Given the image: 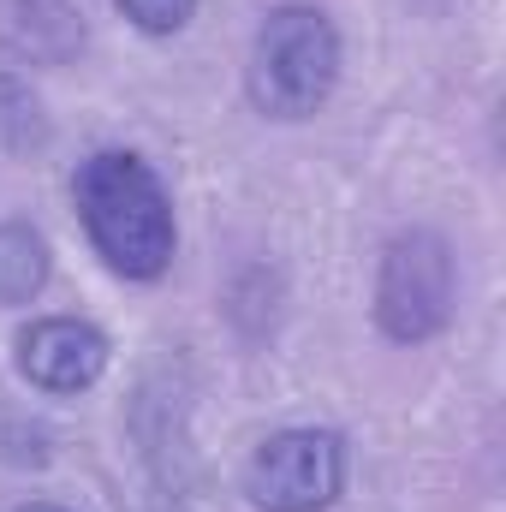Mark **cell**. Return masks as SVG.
Masks as SVG:
<instances>
[{
    "label": "cell",
    "instance_id": "1",
    "mask_svg": "<svg viewBox=\"0 0 506 512\" xmlns=\"http://www.w3.org/2000/svg\"><path fill=\"white\" fill-rule=\"evenodd\" d=\"M72 197H78V221L90 233L96 256L126 274V280H161L173 268L179 251V221H173V197L161 185V173L131 155V149H96L78 179H72Z\"/></svg>",
    "mask_w": 506,
    "mask_h": 512
},
{
    "label": "cell",
    "instance_id": "2",
    "mask_svg": "<svg viewBox=\"0 0 506 512\" xmlns=\"http://www.w3.org/2000/svg\"><path fill=\"white\" fill-rule=\"evenodd\" d=\"M340 66H346V48H340L334 18L322 6L286 0V6H274L256 24L251 60H245L251 108L262 120L298 126V120H310V114L328 108V96L340 84Z\"/></svg>",
    "mask_w": 506,
    "mask_h": 512
},
{
    "label": "cell",
    "instance_id": "3",
    "mask_svg": "<svg viewBox=\"0 0 506 512\" xmlns=\"http://www.w3.org/2000/svg\"><path fill=\"white\" fill-rule=\"evenodd\" d=\"M459 268L435 227H399L376 262V328L393 346H423L453 322Z\"/></svg>",
    "mask_w": 506,
    "mask_h": 512
},
{
    "label": "cell",
    "instance_id": "4",
    "mask_svg": "<svg viewBox=\"0 0 506 512\" xmlns=\"http://www.w3.org/2000/svg\"><path fill=\"white\" fill-rule=\"evenodd\" d=\"M346 435L334 429H280L245 465V495L262 512H328L346 495Z\"/></svg>",
    "mask_w": 506,
    "mask_h": 512
},
{
    "label": "cell",
    "instance_id": "5",
    "mask_svg": "<svg viewBox=\"0 0 506 512\" xmlns=\"http://www.w3.org/2000/svg\"><path fill=\"white\" fill-rule=\"evenodd\" d=\"M108 370V334L84 316H42L18 334V376L42 393H84Z\"/></svg>",
    "mask_w": 506,
    "mask_h": 512
},
{
    "label": "cell",
    "instance_id": "6",
    "mask_svg": "<svg viewBox=\"0 0 506 512\" xmlns=\"http://www.w3.org/2000/svg\"><path fill=\"white\" fill-rule=\"evenodd\" d=\"M90 42V24L72 0H6L0 54L12 66H72Z\"/></svg>",
    "mask_w": 506,
    "mask_h": 512
},
{
    "label": "cell",
    "instance_id": "7",
    "mask_svg": "<svg viewBox=\"0 0 506 512\" xmlns=\"http://www.w3.org/2000/svg\"><path fill=\"white\" fill-rule=\"evenodd\" d=\"M54 143V120H48V102L36 96V84L12 66H0V149L30 161Z\"/></svg>",
    "mask_w": 506,
    "mask_h": 512
},
{
    "label": "cell",
    "instance_id": "8",
    "mask_svg": "<svg viewBox=\"0 0 506 512\" xmlns=\"http://www.w3.org/2000/svg\"><path fill=\"white\" fill-rule=\"evenodd\" d=\"M48 274H54L48 239H42L30 221H0V304L12 310V304L42 298Z\"/></svg>",
    "mask_w": 506,
    "mask_h": 512
},
{
    "label": "cell",
    "instance_id": "9",
    "mask_svg": "<svg viewBox=\"0 0 506 512\" xmlns=\"http://www.w3.org/2000/svg\"><path fill=\"white\" fill-rule=\"evenodd\" d=\"M143 36H179L197 18V0H114Z\"/></svg>",
    "mask_w": 506,
    "mask_h": 512
},
{
    "label": "cell",
    "instance_id": "10",
    "mask_svg": "<svg viewBox=\"0 0 506 512\" xmlns=\"http://www.w3.org/2000/svg\"><path fill=\"white\" fill-rule=\"evenodd\" d=\"M18 512H72V507H54V501H30V507H18Z\"/></svg>",
    "mask_w": 506,
    "mask_h": 512
}]
</instances>
